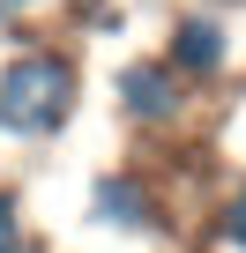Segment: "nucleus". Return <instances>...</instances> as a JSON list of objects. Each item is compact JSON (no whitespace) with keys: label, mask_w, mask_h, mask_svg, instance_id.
Returning a JSON list of instances; mask_svg holds the SVG:
<instances>
[{"label":"nucleus","mask_w":246,"mask_h":253,"mask_svg":"<svg viewBox=\"0 0 246 253\" xmlns=\"http://www.w3.org/2000/svg\"><path fill=\"white\" fill-rule=\"evenodd\" d=\"M82 97H90V67L52 30L0 45V142L8 149H52L82 119Z\"/></svg>","instance_id":"1"},{"label":"nucleus","mask_w":246,"mask_h":253,"mask_svg":"<svg viewBox=\"0 0 246 253\" xmlns=\"http://www.w3.org/2000/svg\"><path fill=\"white\" fill-rule=\"evenodd\" d=\"M82 238H104L119 253H172L179 246V201L142 164H97L75 194Z\"/></svg>","instance_id":"2"},{"label":"nucleus","mask_w":246,"mask_h":253,"mask_svg":"<svg viewBox=\"0 0 246 253\" xmlns=\"http://www.w3.org/2000/svg\"><path fill=\"white\" fill-rule=\"evenodd\" d=\"M112 112L135 126V134H187L194 126V112H201V89L194 82H179L157 52H127L112 67Z\"/></svg>","instance_id":"3"},{"label":"nucleus","mask_w":246,"mask_h":253,"mask_svg":"<svg viewBox=\"0 0 246 253\" xmlns=\"http://www.w3.org/2000/svg\"><path fill=\"white\" fill-rule=\"evenodd\" d=\"M157 60H164L179 82H194V89L209 97V89H224V82H231V67H239V30H231V15H224V8H201V0H187V8L164 23Z\"/></svg>","instance_id":"4"},{"label":"nucleus","mask_w":246,"mask_h":253,"mask_svg":"<svg viewBox=\"0 0 246 253\" xmlns=\"http://www.w3.org/2000/svg\"><path fill=\"white\" fill-rule=\"evenodd\" d=\"M209 253H246V171L209 201Z\"/></svg>","instance_id":"5"},{"label":"nucleus","mask_w":246,"mask_h":253,"mask_svg":"<svg viewBox=\"0 0 246 253\" xmlns=\"http://www.w3.org/2000/svg\"><path fill=\"white\" fill-rule=\"evenodd\" d=\"M0 253H38V209L8 179H0Z\"/></svg>","instance_id":"6"},{"label":"nucleus","mask_w":246,"mask_h":253,"mask_svg":"<svg viewBox=\"0 0 246 253\" xmlns=\"http://www.w3.org/2000/svg\"><path fill=\"white\" fill-rule=\"evenodd\" d=\"M60 15V0H0V45L8 38H30V30H45Z\"/></svg>","instance_id":"7"},{"label":"nucleus","mask_w":246,"mask_h":253,"mask_svg":"<svg viewBox=\"0 0 246 253\" xmlns=\"http://www.w3.org/2000/svg\"><path fill=\"white\" fill-rule=\"evenodd\" d=\"M201 8H224V15H231V8H246V0H201Z\"/></svg>","instance_id":"8"}]
</instances>
